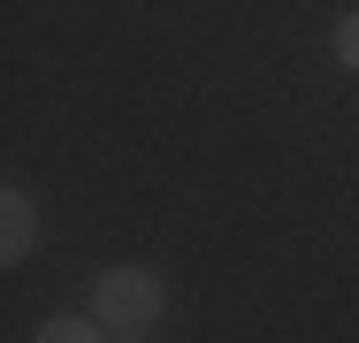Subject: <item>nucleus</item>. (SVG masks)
Here are the masks:
<instances>
[{
    "mask_svg": "<svg viewBox=\"0 0 359 343\" xmlns=\"http://www.w3.org/2000/svg\"><path fill=\"white\" fill-rule=\"evenodd\" d=\"M92 321L115 336H145L161 321V274L153 267H107L92 282Z\"/></svg>",
    "mask_w": 359,
    "mask_h": 343,
    "instance_id": "1",
    "label": "nucleus"
},
{
    "mask_svg": "<svg viewBox=\"0 0 359 343\" xmlns=\"http://www.w3.org/2000/svg\"><path fill=\"white\" fill-rule=\"evenodd\" d=\"M31 244H39V199H31L23 183H8V191H0V260L23 267Z\"/></svg>",
    "mask_w": 359,
    "mask_h": 343,
    "instance_id": "2",
    "label": "nucleus"
},
{
    "mask_svg": "<svg viewBox=\"0 0 359 343\" xmlns=\"http://www.w3.org/2000/svg\"><path fill=\"white\" fill-rule=\"evenodd\" d=\"M39 343H107V328L92 321V313H62V321H46Z\"/></svg>",
    "mask_w": 359,
    "mask_h": 343,
    "instance_id": "3",
    "label": "nucleus"
},
{
    "mask_svg": "<svg viewBox=\"0 0 359 343\" xmlns=\"http://www.w3.org/2000/svg\"><path fill=\"white\" fill-rule=\"evenodd\" d=\"M329 46H337V62H344V69H359V8H352V15H337V38H329Z\"/></svg>",
    "mask_w": 359,
    "mask_h": 343,
    "instance_id": "4",
    "label": "nucleus"
}]
</instances>
